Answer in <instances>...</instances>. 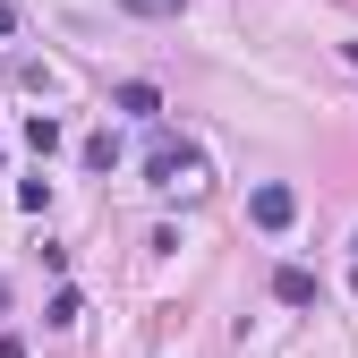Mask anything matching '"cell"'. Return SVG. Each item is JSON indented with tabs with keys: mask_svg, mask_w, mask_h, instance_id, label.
I'll use <instances>...</instances> for the list:
<instances>
[{
	"mask_svg": "<svg viewBox=\"0 0 358 358\" xmlns=\"http://www.w3.org/2000/svg\"><path fill=\"white\" fill-rule=\"evenodd\" d=\"M273 299L282 307H316V273H307V264H282V273H273Z\"/></svg>",
	"mask_w": 358,
	"mask_h": 358,
	"instance_id": "3",
	"label": "cell"
},
{
	"mask_svg": "<svg viewBox=\"0 0 358 358\" xmlns=\"http://www.w3.org/2000/svg\"><path fill=\"white\" fill-rule=\"evenodd\" d=\"M145 171H154V188H196V145H179V137H154Z\"/></svg>",
	"mask_w": 358,
	"mask_h": 358,
	"instance_id": "1",
	"label": "cell"
},
{
	"mask_svg": "<svg viewBox=\"0 0 358 358\" xmlns=\"http://www.w3.org/2000/svg\"><path fill=\"white\" fill-rule=\"evenodd\" d=\"M120 111H128V120H154V111H162V94L137 77V85H120Z\"/></svg>",
	"mask_w": 358,
	"mask_h": 358,
	"instance_id": "4",
	"label": "cell"
},
{
	"mask_svg": "<svg viewBox=\"0 0 358 358\" xmlns=\"http://www.w3.org/2000/svg\"><path fill=\"white\" fill-rule=\"evenodd\" d=\"M350 248H358V239H350Z\"/></svg>",
	"mask_w": 358,
	"mask_h": 358,
	"instance_id": "10",
	"label": "cell"
},
{
	"mask_svg": "<svg viewBox=\"0 0 358 358\" xmlns=\"http://www.w3.org/2000/svg\"><path fill=\"white\" fill-rule=\"evenodd\" d=\"M0 358H26V350H17V341H0Z\"/></svg>",
	"mask_w": 358,
	"mask_h": 358,
	"instance_id": "8",
	"label": "cell"
},
{
	"mask_svg": "<svg viewBox=\"0 0 358 358\" xmlns=\"http://www.w3.org/2000/svg\"><path fill=\"white\" fill-rule=\"evenodd\" d=\"M77 316H85V299H77V290H52V307H43V324H60V333H69Z\"/></svg>",
	"mask_w": 358,
	"mask_h": 358,
	"instance_id": "5",
	"label": "cell"
},
{
	"mask_svg": "<svg viewBox=\"0 0 358 358\" xmlns=\"http://www.w3.org/2000/svg\"><path fill=\"white\" fill-rule=\"evenodd\" d=\"M26 145H34V154H52V145H60V120H52V111H34V120H26Z\"/></svg>",
	"mask_w": 358,
	"mask_h": 358,
	"instance_id": "6",
	"label": "cell"
},
{
	"mask_svg": "<svg viewBox=\"0 0 358 358\" xmlns=\"http://www.w3.org/2000/svg\"><path fill=\"white\" fill-rule=\"evenodd\" d=\"M128 9H137V17H179L188 0H128Z\"/></svg>",
	"mask_w": 358,
	"mask_h": 358,
	"instance_id": "7",
	"label": "cell"
},
{
	"mask_svg": "<svg viewBox=\"0 0 358 358\" xmlns=\"http://www.w3.org/2000/svg\"><path fill=\"white\" fill-rule=\"evenodd\" d=\"M248 213H256V231H290V222H299V196L282 188V179H264V188L248 196Z\"/></svg>",
	"mask_w": 358,
	"mask_h": 358,
	"instance_id": "2",
	"label": "cell"
},
{
	"mask_svg": "<svg viewBox=\"0 0 358 358\" xmlns=\"http://www.w3.org/2000/svg\"><path fill=\"white\" fill-rule=\"evenodd\" d=\"M341 60H350V69H358V43H341Z\"/></svg>",
	"mask_w": 358,
	"mask_h": 358,
	"instance_id": "9",
	"label": "cell"
}]
</instances>
